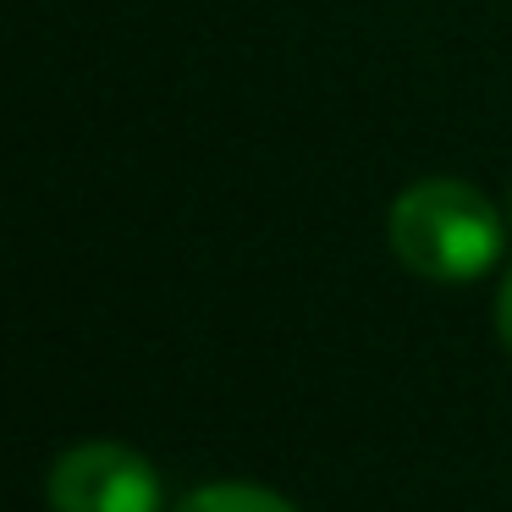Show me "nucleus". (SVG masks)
<instances>
[{
	"label": "nucleus",
	"mask_w": 512,
	"mask_h": 512,
	"mask_svg": "<svg viewBox=\"0 0 512 512\" xmlns=\"http://www.w3.org/2000/svg\"><path fill=\"white\" fill-rule=\"evenodd\" d=\"M391 248L430 281H474L501 254V215L479 188L435 177L391 204Z\"/></svg>",
	"instance_id": "nucleus-1"
},
{
	"label": "nucleus",
	"mask_w": 512,
	"mask_h": 512,
	"mask_svg": "<svg viewBox=\"0 0 512 512\" xmlns=\"http://www.w3.org/2000/svg\"><path fill=\"white\" fill-rule=\"evenodd\" d=\"M45 496L50 512H160V479L133 446L89 441L56 457Z\"/></svg>",
	"instance_id": "nucleus-2"
},
{
	"label": "nucleus",
	"mask_w": 512,
	"mask_h": 512,
	"mask_svg": "<svg viewBox=\"0 0 512 512\" xmlns=\"http://www.w3.org/2000/svg\"><path fill=\"white\" fill-rule=\"evenodd\" d=\"M177 512H298V507L281 501L276 490H259V485H204Z\"/></svg>",
	"instance_id": "nucleus-3"
},
{
	"label": "nucleus",
	"mask_w": 512,
	"mask_h": 512,
	"mask_svg": "<svg viewBox=\"0 0 512 512\" xmlns=\"http://www.w3.org/2000/svg\"><path fill=\"white\" fill-rule=\"evenodd\" d=\"M496 325H501V342L512 347V276H507V287H501V303H496Z\"/></svg>",
	"instance_id": "nucleus-4"
},
{
	"label": "nucleus",
	"mask_w": 512,
	"mask_h": 512,
	"mask_svg": "<svg viewBox=\"0 0 512 512\" xmlns=\"http://www.w3.org/2000/svg\"><path fill=\"white\" fill-rule=\"evenodd\" d=\"M507 210H512V199H507Z\"/></svg>",
	"instance_id": "nucleus-5"
}]
</instances>
